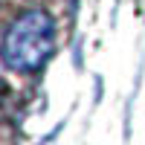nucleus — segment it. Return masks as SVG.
Instances as JSON below:
<instances>
[{"mask_svg": "<svg viewBox=\"0 0 145 145\" xmlns=\"http://www.w3.org/2000/svg\"><path fill=\"white\" fill-rule=\"evenodd\" d=\"M55 26L44 12H26L20 15L3 35L0 55L3 64L15 72H35L52 52Z\"/></svg>", "mask_w": 145, "mask_h": 145, "instance_id": "f257e3e1", "label": "nucleus"}]
</instances>
